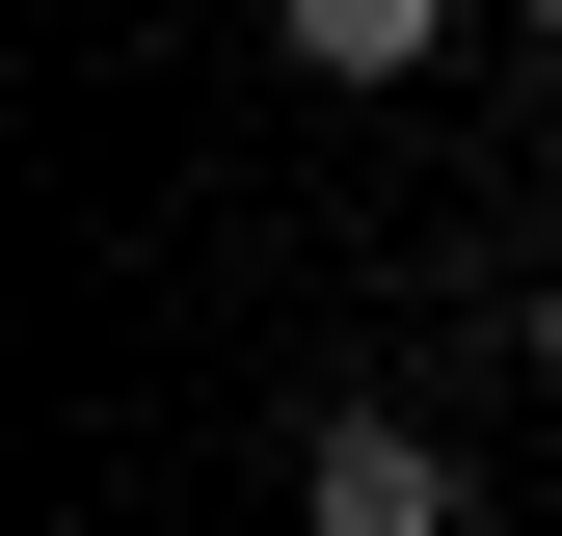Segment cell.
<instances>
[{"mask_svg": "<svg viewBox=\"0 0 562 536\" xmlns=\"http://www.w3.org/2000/svg\"><path fill=\"white\" fill-rule=\"evenodd\" d=\"M295 536H456V456L402 429V402H322L295 429Z\"/></svg>", "mask_w": 562, "mask_h": 536, "instance_id": "1", "label": "cell"}, {"mask_svg": "<svg viewBox=\"0 0 562 536\" xmlns=\"http://www.w3.org/2000/svg\"><path fill=\"white\" fill-rule=\"evenodd\" d=\"M268 27H295V81H429L456 0H268Z\"/></svg>", "mask_w": 562, "mask_h": 536, "instance_id": "2", "label": "cell"}, {"mask_svg": "<svg viewBox=\"0 0 562 536\" xmlns=\"http://www.w3.org/2000/svg\"><path fill=\"white\" fill-rule=\"evenodd\" d=\"M509 376H536V402H562V295H509Z\"/></svg>", "mask_w": 562, "mask_h": 536, "instance_id": "3", "label": "cell"}, {"mask_svg": "<svg viewBox=\"0 0 562 536\" xmlns=\"http://www.w3.org/2000/svg\"><path fill=\"white\" fill-rule=\"evenodd\" d=\"M536 54H562V0H536Z\"/></svg>", "mask_w": 562, "mask_h": 536, "instance_id": "4", "label": "cell"}]
</instances>
